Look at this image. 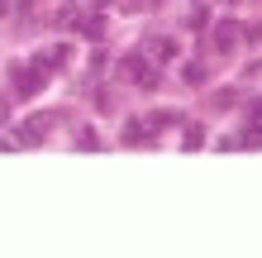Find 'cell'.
Returning <instances> with one entry per match:
<instances>
[{"label":"cell","mask_w":262,"mask_h":258,"mask_svg":"<svg viewBox=\"0 0 262 258\" xmlns=\"http://www.w3.org/2000/svg\"><path fill=\"white\" fill-rule=\"evenodd\" d=\"M43 86H48V67H43V63H29V67H19V63H14V67H10V91H14L19 101L38 96Z\"/></svg>","instance_id":"cell-1"},{"label":"cell","mask_w":262,"mask_h":258,"mask_svg":"<svg viewBox=\"0 0 262 258\" xmlns=\"http://www.w3.org/2000/svg\"><path fill=\"white\" fill-rule=\"evenodd\" d=\"M119 82H138L143 91H152V86L162 82V72H158V67H148L138 53H129V57H119Z\"/></svg>","instance_id":"cell-2"},{"label":"cell","mask_w":262,"mask_h":258,"mask_svg":"<svg viewBox=\"0 0 262 258\" xmlns=\"http://www.w3.org/2000/svg\"><path fill=\"white\" fill-rule=\"evenodd\" d=\"M53 125H57V115H53V110H43V115H34V120H24V125H19V144H29V148L43 144Z\"/></svg>","instance_id":"cell-3"},{"label":"cell","mask_w":262,"mask_h":258,"mask_svg":"<svg viewBox=\"0 0 262 258\" xmlns=\"http://www.w3.org/2000/svg\"><path fill=\"white\" fill-rule=\"evenodd\" d=\"M238 38H243V29H238V24H229V19H224V24H214V53H234V48H238Z\"/></svg>","instance_id":"cell-4"},{"label":"cell","mask_w":262,"mask_h":258,"mask_svg":"<svg viewBox=\"0 0 262 258\" xmlns=\"http://www.w3.org/2000/svg\"><path fill=\"white\" fill-rule=\"evenodd\" d=\"M67 57H72V48H67V43H53V48H43L34 63H43V67H62Z\"/></svg>","instance_id":"cell-5"},{"label":"cell","mask_w":262,"mask_h":258,"mask_svg":"<svg viewBox=\"0 0 262 258\" xmlns=\"http://www.w3.org/2000/svg\"><path fill=\"white\" fill-rule=\"evenodd\" d=\"M148 134H152L148 125H138V120H129V125H124V144H143Z\"/></svg>","instance_id":"cell-6"},{"label":"cell","mask_w":262,"mask_h":258,"mask_svg":"<svg viewBox=\"0 0 262 258\" xmlns=\"http://www.w3.org/2000/svg\"><path fill=\"white\" fill-rule=\"evenodd\" d=\"M148 53H152V57H177V43H172V38H152Z\"/></svg>","instance_id":"cell-7"},{"label":"cell","mask_w":262,"mask_h":258,"mask_svg":"<svg viewBox=\"0 0 262 258\" xmlns=\"http://www.w3.org/2000/svg\"><path fill=\"white\" fill-rule=\"evenodd\" d=\"M167 125H181V110H158L152 115V129H167Z\"/></svg>","instance_id":"cell-8"},{"label":"cell","mask_w":262,"mask_h":258,"mask_svg":"<svg viewBox=\"0 0 262 258\" xmlns=\"http://www.w3.org/2000/svg\"><path fill=\"white\" fill-rule=\"evenodd\" d=\"M76 144H81V148H96V153H100V134H91V129L76 134Z\"/></svg>","instance_id":"cell-9"},{"label":"cell","mask_w":262,"mask_h":258,"mask_svg":"<svg viewBox=\"0 0 262 258\" xmlns=\"http://www.w3.org/2000/svg\"><path fill=\"white\" fill-rule=\"evenodd\" d=\"M81 34H86V38H100V34H105V19H86Z\"/></svg>","instance_id":"cell-10"},{"label":"cell","mask_w":262,"mask_h":258,"mask_svg":"<svg viewBox=\"0 0 262 258\" xmlns=\"http://www.w3.org/2000/svg\"><path fill=\"white\" fill-rule=\"evenodd\" d=\"M238 144H262V120H257L253 129H243V134H238Z\"/></svg>","instance_id":"cell-11"},{"label":"cell","mask_w":262,"mask_h":258,"mask_svg":"<svg viewBox=\"0 0 262 258\" xmlns=\"http://www.w3.org/2000/svg\"><path fill=\"white\" fill-rule=\"evenodd\" d=\"M200 144H205V129L191 125V129H186V148H200Z\"/></svg>","instance_id":"cell-12"},{"label":"cell","mask_w":262,"mask_h":258,"mask_svg":"<svg viewBox=\"0 0 262 258\" xmlns=\"http://www.w3.org/2000/svg\"><path fill=\"white\" fill-rule=\"evenodd\" d=\"M243 38H248V43H257V38H262V19H253V24H243Z\"/></svg>","instance_id":"cell-13"},{"label":"cell","mask_w":262,"mask_h":258,"mask_svg":"<svg viewBox=\"0 0 262 258\" xmlns=\"http://www.w3.org/2000/svg\"><path fill=\"white\" fill-rule=\"evenodd\" d=\"M5 10H10V0H0V14H5Z\"/></svg>","instance_id":"cell-14"}]
</instances>
